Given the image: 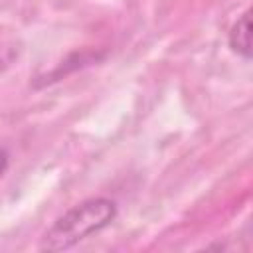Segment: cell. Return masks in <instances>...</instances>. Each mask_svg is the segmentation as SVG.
I'll return each instance as SVG.
<instances>
[{
    "instance_id": "1",
    "label": "cell",
    "mask_w": 253,
    "mask_h": 253,
    "mask_svg": "<svg viewBox=\"0 0 253 253\" xmlns=\"http://www.w3.org/2000/svg\"><path fill=\"white\" fill-rule=\"evenodd\" d=\"M119 215V204L111 198H87L63 211L42 235V251H67L93 233L109 227Z\"/></svg>"
},
{
    "instance_id": "3",
    "label": "cell",
    "mask_w": 253,
    "mask_h": 253,
    "mask_svg": "<svg viewBox=\"0 0 253 253\" xmlns=\"http://www.w3.org/2000/svg\"><path fill=\"white\" fill-rule=\"evenodd\" d=\"M8 162H10L8 150L0 146V180H2V176H4V172H6V168H8Z\"/></svg>"
},
{
    "instance_id": "2",
    "label": "cell",
    "mask_w": 253,
    "mask_h": 253,
    "mask_svg": "<svg viewBox=\"0 0 253 253\" xmlns=\"http://www.w3.org/2000/svg\"><path fill=\"white\" fill-rule=\"evenodd\" d=\"M227 45L235 55L247 61L251 59V10H245L231 24L227 32Z\"/></svg>"
}]
</instances>
